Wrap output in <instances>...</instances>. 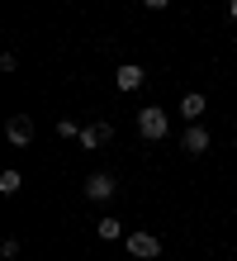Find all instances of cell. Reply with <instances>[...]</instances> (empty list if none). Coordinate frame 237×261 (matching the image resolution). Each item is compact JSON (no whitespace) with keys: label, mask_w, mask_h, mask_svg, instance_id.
<instances>
[{"label":"cell","mask_w":237,"mask_h":261,"mask_svg":"<svg viewBox=\"0 0 237 261\" xmlns=\"http://www.w3.org/2000/svg\"><path fill=\"white\" fill-rule=\"evenodd\" d=\"M204 110H209V100H204V95H199V90H190V95L180 100V114H185V119H199Z\"/></svg>","instance_id":"cell-9"},{"label":"cell","mask_w":237,"mask_h":261,"mask_svg":"<svg viewBox=\"0 0 237 261\" xmlns=\"http://www.w3.org/2000/svg\"><path fill=\"white\" fill-rule=\"evenodd\" d=\"M0 256H5V261H14V256H19V242H14V238H5V242H0Z\"/></svg>","instance_id":"cell-12"},{"label":"cell","mask_w":237,"mask_h":261,"mask_svg":"<svg viewBox=\"0 0 237 261\" xmlns=\"http://www.w3.org/2000/svg\"><path fill=\"white\" fill-rule=\"evenodd\" d=\"M171 0H142V10H166Z\"/></svg>","instance_id":"cell-13"},{"label":"cell","mask_w":237,"mask_h":261,"mask_svg":"<svg viewBox=\"0 0 237 261\" xmlns=\"http://www.w3.org/2000/svg\"><path fill=\"white\" fill-rule=\"evenodd\" d=\"M109 138H114V124H109V119H100V124H86V128H81V147L95 152V147H104Z\"/></svg>","instance_id":"cell-4"},{"label":"cell","mask_w":237,"mask_h":261,"mask_svg":"<svg viewBox=\"0 0 237 261\" xmlns=\"http://www.w3.org/2000/svg\"><path fill=\"white\" fill-rule=\"evenodd\" d=\"M5 138H10L14 147H29V143H34V119H29V114H14L10 124H5Z\"/></svg>","instance_id":"cell-5"},{"label":"cell","mask_w":237,"mask_h":261,"mask_svg":"<svg viewBox=\"0 0 237 261\" xmlns=\"http://www.w3.org/2000/svg\"><path fill=\"white\" fill-rule=\"evenodd\" d=\"M95 238H100V242H119V238H128V233H123L119 219H109V214H104V219L95 223Z\"/></svg>","instance_id":"cell-8"},{"label":"cell","mask_w":237,"mask_h":261,"mask_svg":"<svg viewBox=\"0 0 237 261\" xmlns=\"http://www.w3.org/2000/svg\"><path fill=\"white\" fill-rule=\"evenodd\" d=\"M123 247H128V256H138V261H152V256H162V238L147 233V228H138V233L123 238Z\"/></svg>","instance_id":"cell-2"},{"label":"cell","mask_w":237,"mask_h":261,"mask_svg":"<svg viewBox=\"0 0 237 261\" xmlns=\"http://www.w3.org/2000/svg\"><path fill=\"white\" fill-rule=\"evenodd\" d=\"M57 138H81V124L76 119H57Z\"/></svg>","instance_id":"cell-11"},{"label":"cell","mask_w":237,"mask_h":261,"mask_svg":"<svg viewBox=\"0 0 237 261\" xmlns=\"http://www.w3.org/2000/svg\"><path fill=\"white\" fill-rule=\"evenodd\" d=\"M138 133L147 138V143H162V138L171 133V119H166V110H156V105L138 110Z\"/></svg>","instance_id":"cell-1"},{"label":"cell","mask_w":237,"mask_h":261,"mask_svg":"<svg viewBox=\"0 0 237 261\" xmlns=\"http://www.w3.org/2000/svg\"><path fill=\"white\" fill-rule=\"evenodd\" d=\"M228 14H232V19H237V0H232V5H228Z\"/></svg>","instance_id":"cell-14"},{"label":"cell","mask_w":237,"mask_h":261,"mask_svg":"<svg viewBox=\"0 0 237 261\" xmlns=\"http://www.w3.org/2000/svg\"><path fill=\"white\" fill-rule=\"evenodd\" d=\"M114 195H119V186H114V176H109V171L86 176V199H95V204H109Z\"/></svg>","instance_id":"cell-3"},{"label":"cell","mask_w":237,"mask_h":261,"mask_svg":"<svg viewBox=\"0 0 237 261\" xmlns=\"http://www.w3.org/2000/svg\"><path fill=\"white\" fill-rule=\"evenodd\" d=\"M142 81H147V71H142L138 62H123V67L114 71V86H119V90H138Z\"/></svg>","instance_id":"cell-7"},{"label":"cell","mask_w":237,"mask_h":261,"mask_svg":"<svg viewBox=\"0 0 237 261\" xmlns=\"http://www.w3.org/2000/svg\"><path fill=\"white\" fill-rule=\"evenodd\" d=\"M19 186H24V176L14 171V166H10V171H0V195H19Z\"/></svg>","instance_id":"cell-10"},{"label":"cell","mask_w":237,"mask_h":261,"mask_svg":"<svg viewBox=\"0 0 237 261\" xmlns=\"http://www.w3.org/2000/svg\"><path fill=\"white\" fill-rule=\"evenodd\" d=\"M209 143H214V138H209V128H185V138H180V147H185V157H204V152H209Z\"/></svg>","instance_id":"cell-6"}]
</instances>
